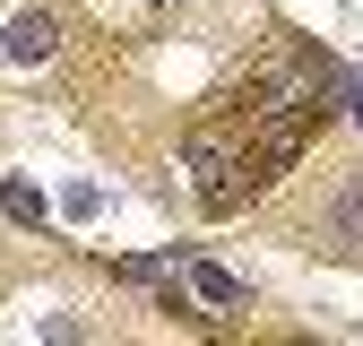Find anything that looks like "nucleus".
I'll use <instances>...</instances> for the list:
<instances>
[{"mask_svg":"<svg viewBox=\"0 0 363 346\" xmlns=\"http://www.w3.org/2000/svg\"><path fill=\"white\" fill-rule=\"evenodd\" d=\"M182 286H191L199 320H225V312H242V303H251V286H242L234 269H216V260H199V251H182Z\"/></svg>","mask_w":363,"mask_h":346,"instance_id":"1","label":"nucleus"},{"mask_svg":"<svg viewBox=\"0 0 363 346\" xmlns=\"http://www.w3.org/2000/svg\"><path fill=\"white\" fill-rule=\"evenodd\" d=\"M320 242L346 251V260H363V173H346V182L329 191V208H320Z\"/></svg>","mask_w":363,"mask_h":346,"instance_id":"2","label":"nucleus"},{"mask_svg":"<svg viewBox=\"0 0 363 346\" xmlns=\"http://www.w3.org/2000/svg\"><path fill=\"white\" fill-rule=\"evenodd\" d=\"M61 52V26L43 18V9H18L9 26H0V61H18V69H35V61H52Z\"/></svg>","mask_w":363,"mask_h":346,"instance_id":"3","label":"nucleus"},{"mask_svg":"<svg viewBox=\"0 0 363 346\" xmlns=\"http://www.w3.org/2000/svg\"><path fill=\"white\" fill-rule=\"evenodd\" d=\"M113 277L121 286H173L182 277V242L173 251H130V260H113Z\"/></svg>","mask_w":363,"mask_h":346,"instance_id":"4","label":"nucleus"},{"mask_svg":"<svg viewBox=\"0 0 363 346\" xmlns=\"http://www.w3.org/2000/svg\"><path fill=\"white\" fill-rule=\"evenodd\" d=\"M0 216L35 234V225H43V191H35V182H18V173H0Z\"/></svg>","mask_w":363,"mask_h":346,"instance_id":"5","label":"nucleus"},{"mask_svg":"<svg viewBox=\"0 0 363 346\" xmlns=\"http://www.w3.org/2000/svg\"><path fill=\"white\" fill-rule=\"evenodd\" d=\"M61 208H69V216H96V208H104V191H96V182H69V191H61Z\"/></svg>","mask_w":363,"mask_h":346,"instance_id":"6","label":"nucleus"}]
</instances>
